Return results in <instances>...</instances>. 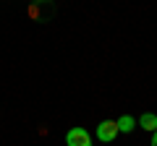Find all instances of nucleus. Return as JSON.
Returning <instances> with one entry per match:
<instances>
[{"instance_id": "39448f33", "label": "nucleus", "mask_w": 157, "mask_h": 146, "mask_svg": "<svg viewBox=\"0 0 157 146\" xmlns=\"http://www.w3.org/2000/svg\"><path fill=\"white\" fill-rule=\"evenodd\" d=\"M152 146H157V130H155V136H152Z\"/></svg>"}, {"instance_id": "20e7f679", "label": "nucleus", "mask_w": 157, "mask_h": 146, "mask_svg": "<svg viewBox=\"0 0 157 146\" xmlns=\"http://www.w3.org/2000/svg\"><path fill=\"white\" fill-rule=\"evenodd\" d=\"M118 133H131V130L136 128V120L131 118V115H123V118H118Z\"/></svg>"}, {"instance_id": "7ed1b4c3", "label": "nucleus", "mask_w": 157, "mask_h": 146, "mask_svg": "<svg viewBox=\"0 0 157 146\" xmlns=\"http://www.w3.org/2000/svg\"><path fill=\"white\" fill-rule=\"evenodd\" d=\"M136 125H139V128H144V130H149V133H155V130H157V115L144 112L139 120H136Z\"/></svg>"}, {"instance_id": "f03ea898", "label": "nucleus", "mask_w": 157, "mask_h": 146, "mask_svg": "<svg viewBox=\"0 0 157 146\" xmlns=\"http://www.w3.org/2000/svg\"><path fill=\"white\" fill-rule=\"evenodd\" d=\"M115 136H118V123L115 120H102V123L97 125V138H100L102 144L115 141Z\"/></svg>"}, {"instance_id": "f257e3e1", "label": "nucleus", "mask_w": 157, "mask_h": 146, "mask_svg": "<svg viewBox=\"0 0 157 146\" xmlns=\"http://www.w3.org/2000/svg\"><path fill=\"white\" fill-rule=\"evenodd\" d=\"M66 144L68 146H92V136L86 128H81V125H76V128H71L66 133Z\"/></svg>"}]
</instances>
